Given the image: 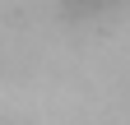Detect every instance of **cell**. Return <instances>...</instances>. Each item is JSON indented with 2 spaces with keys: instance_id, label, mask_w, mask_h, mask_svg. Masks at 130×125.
I'll list each match as a JSON object with an SVG mask.
<instances>
[{
  "instance_id": "6da1fadb",
  "label": "cell",
  "mask_w": 130,
  "mask_h": 125,
  "mask_svg": "<svg viewBox=\"0 0 130 125\" xmlns=\"http://www.w3.org/2000/svg\"><path fill=\"white\" fill-rule=\"evenodd\" d=\"M125 0H70V9L79 14H107V9H121Z\"/></svg>"
},
{
  "instance_id": "7a4b0ae2",
  "label": "cell",
  "mask_w": 130,
  "mask_h": 125,
  "mask_svg": "<svg viewBox=\"0 0 130 125\" xmlns=\"http://www.w3.org/2000/svg\"><path fill=\"white\" fill-rule=\"evenodd\" d=\"M5 125H23V120H5Z\"/></svg>"
}]
</instances>
